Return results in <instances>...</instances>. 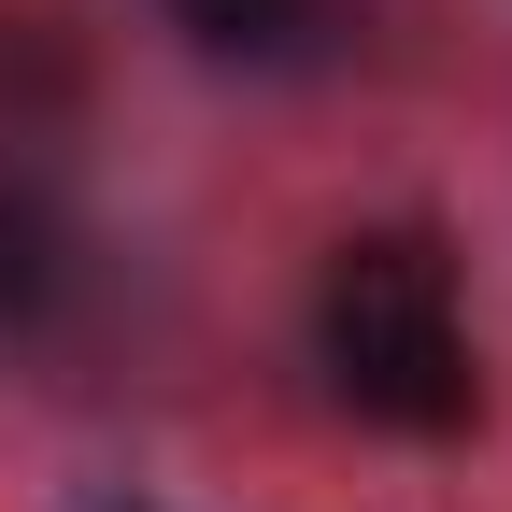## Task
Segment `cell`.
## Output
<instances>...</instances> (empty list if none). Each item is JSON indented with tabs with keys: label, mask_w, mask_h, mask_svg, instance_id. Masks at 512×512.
<instances>
[{
	"label": "cell",
	"mask_w": 512,
	"mask_h": 512,
	"mask_svg": "<svg viewBox=\"0 0 512 512\" xmlns=\"http://www.w3.org/2000/svg\"><path fill=\"white\" fill-rule=\"evenodd\" d=\"M313 370L328 399L384 441H456L484 413V356H470V299L441 228H342L313 271Z\"/></svg>",
	"instance_id": "cell-1"
},
{
	"label": "cell",
	"mask_w": 512,
	"mask_h": 512,
	"mask_svg": "<svg viewBox=\"0 0 512 512\" xmlns=\"http://www.w3.org/2000/svg\"><path fill=\"white\" fill-rule=\"evenodd\" d=\"M157 15L200 43V57H285L313 15H328V0H157Z\"/></svg>",
	"instance_id": "cell-2"
}]
</instances>
